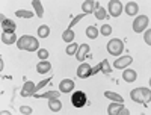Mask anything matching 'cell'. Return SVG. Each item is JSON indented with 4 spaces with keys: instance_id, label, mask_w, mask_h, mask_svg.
<instances>
[{
    "instance_id": "cell-1",
    "label": "cell",
    "mask_w": 151,
    "mask_h": 115,
    "mask_svg": "<svg viewBox=\"0 0 151 115\" xmlns=\"http://www.w3.org/2000/svg\"><path fill=\"white\" fill-rule=\"evenodd\" d=\"M17 47L20 50H27V52H35V50H40V43L35 36H29L24 35L21 38H18L17 41Z\"/></svg>"
},
{
    "instance_id": "cell-2",
    "label": "cell",
    "mask_w": 151,
    "mask_h": 115,
    "mask_svg": "<svg viewBox=\"0 0 151 115\" xmlns=\"http://www.w3.org/2000/svg\"><path fill=\"white\" fill-rule=\"evenodd\" d=\"M130 97L133 101H137V103H150L151 89L150 88H136L130 93Z\"/></svg>"
},
{
    "instance_id": "cell-3",
    "label": "cell",
    "mask_w": 151,
    "mask_h": 115,
    "mask_svg": "<svg viewBox=\"0 0 151 115\" xmlns=\"http://www.w3.org/2000/svg\"><path fill=\"white\" fill-rule=\"evenodd\" d=\"M124 50V43L118 38H113L107 43V52L112 55V56H119Z\"/></svg>"
},
{
    "instance_id": "cell-4",
    "label": "cell",
    "mask_w": 151,
    "mask_h": 115,
    "mask_svg": "<svg viewBox=\"0 0 151 115\" xmlns=\"http://www.w3.org/2000/svg\"><path fill=\"white\" fill-rule=\"evenodd\" d=\"M147 27H150V18L147 15L136 17V20L133 21V30L136 33H139V32H144Z\"/></svg>"
},
{
    "instance_id": "cell-5",
    "label": "cell",
    "mask_w": 151,
    "mask_h": 115,
    "mask_svg": "<svg viewBox=\"0 0 151 115\" xmlns=\"http://www.w3.org/2000/svg\"><path fill=\"white\" fill-rule=\"evenodd\" d=\"M71 103H73L74 108H83L88 103V97L83 91H76L71 95Z\"/></svg>"
},
{
    "instance_id": "cell-6",
    "label": "cell",
    "mask_w": 151,
    "mask_h": 115,
    "mask_svg": "<svg viewBox=\"0 0 151 115\" xmlns=\"http://www.w3.org/2000/svg\"><path fill=\"white\" fill-rule=\"evenodd\" d=\"M107 114L109 115H129V109L124 108L122 103H118V101H115V103H112L109 108H107Z\"/></svg>"
},
{
    "instance_id": "cell-7",
    "label": "cell",
    "mask_w": 151,
    "mask_h": 115,
    "mask_svg": "<svg viewBox=\"0 0 151 115\" xmlns=\"http://www.w3.org/2000/svg\"><path fill=\"white\" fill-rule=\"evenodd\" d=\"M109 12L112 17H119L122 12V5L118 0H110L109 2Z\"/></svg>"
},
{
    "instance_id": "cell-8",
    "label": "cell",
    "mask_w": 151,
    "mask_h": 115,
    "mask_svg": "<svg viewBox=\"0 0 151 115\" xmlns=\"http://www.w3.org/2000/svg\"><path fill=\"white\" fill-rule=\"evenodd\" d=\"M132 62H133V58H132V56H122V58H118L115 62H113V67L124 70L125 67H129Z\"/></svg>"
},
{
    "instance_id": "cell-9",
    "label": "cell",
    "mask_w": 151,
    "mask_h": 115,
    "mask_svg": "<svg viewBox=\"0 0 151 115\" xmlns=\"http://www.w3.org/2000/svg\"><path fill=\"white\" fill-rule=\"evenodd\" d=\"M35 83L30 82V80H26V83H24V86L21 88V95L23 97H29V95H33L35 94Z\"/></svg>"
},
{
    "instance_id": "cell-10",
    "label": "cell",
    "mask_w": 151,
    "mask_h": 115,
    "mask_svg": "<svg viewBox=\"0 0 151 115\" xmlns=\"http://www.w3.org/2000/svg\"><path fill=\"white\" fill-rule=\"evenodd\" d=\"M73 89H74V82H73L71 79H64V80L59 83V91L64 93V94L71 93Z\"/></svg>"
},
{
    "instance_id": "cell-11",
    "label": "cell",
    "mask_w": 151,
    "mask_h": 115,
    "mask_svg": "<svg viewBox=\"0 0 151 115\" xmlns=\"http://www.w3.org/2000/svg\"><path fill=\"white\" fill-rule=\"evenodd\" d=\"M91 65L89 64H82V65L77 68V76L80 79H86V77H89L91 76Z\"/></svg>"
},
{
    "instance_id": "cell-12",
    "label": "cell",
    "mask_w": 151,
    "mask_h": 115,
    "mask_svg": "<svg viewBox=\"0 0 151 115\" xmlns=\"http://www.w3.org/2000/svg\"><path fill=\"white\" fill-rule=\"evenodd\" d=\"M2 41H3V44L11 46V44H15L18 40L15 36V32H3L2 33Z\"/></svg>"
},
{
    "instance_id": "cell-13",
    "label": "cell",
    "mask_w": 151,
    "mask_h": 115,
    "mask_svg": "<svg viewBox=\"0 0 151 115\" xmlns=\"http://www.w3.org/2000/svg\"><path fill=\"white\" fill-rule=\"evenodd\" d=\"M2 27H3V32H15L17 24H15L14 21L5 18V17L2 15Z\"/></svg>"
},
{
    "instance_id": "cell-14",
    "label": "cell",
    "mask_w": 151,
    "mask_h": 115,
    "mask_svg": "<svg viewBox=\"0 0 151 115\" xmlns=\"http://www.w3.org/2000/svg\"><path fill=\"white\" fill-rule=\"evenodd\" d=\"M136 77H137V74H136L134 70H125V68H124V71H122V79H124V82L132 83V82L136 80Z\"/></svg>"
},
{
    "instance_id": "cell-15",
    "label": "cell",
    "mask_w": 151,
    "mask_h": 115,
    "mask_svg": "<svg viewBox=\"0 0 151 115\" xmlns=\"http://www.w3.org/2000/svg\"><path fill=\"white\" fill-rule=\"evenodd\" d=\"M86 55H89V46L88 44H82L77 50V53H76V59L79 61H83L86 58Z\"/></svg>"
},
{
    "instance_id": "cell-16",
    "label": "cell",
    "mask_w": 151,
    "mask_h": 115,
    "mask_svg": "<svg viewBox=\"0 0 151 115\" xmlns=\"http://www.w3.org/2000/svg\"><path fill=\"white\" fill-rule=\"evenodd\" d=\"M50 70H52V64H50L48 61H41V62H38V65H36V71L38 73H48Z\"/></svg>"
},
{
    "instance_id": "cell-17",
    "label": "cell",
    "mask_w": 151,
    "mask_h": 115,
    "mask_svg": "<svg viewBox=\"0 0 151 115\" xmlns=\"http://www.w3.org/2000/svg\"><path fill=\"white\" fill-rule=\"evenodd\" d=\"M125 14L127 15H136L137 14V11H139V6H137L136 2H129L127 5H125Z\"/></svg>"
},
{
    "instance_id": "cell-18",
    "label": "cell",
    "mask_w": 151,
    "mask_h": 115,
    "mask_svg": "<svg viewBox=\"0 0 151 115\" xmlns=\"http://www.w3.org/2000/svg\"><path fill=\"white\" fill-rule=\"evenodd\" d=\"M94 15H95L97 20H104V18H106V9L101 8L100 5H95V8H94Z\"/></svg>"
},
{
    "instance_id": "cell-19",
    "label": "cell",
    "mask_w": 151,
    "mask_h": 115,
    "mask_svg": "<svg viewBox=\"0 0 151 115\" xmlns=\"http://www.w3.org/2000/svg\"><path fill=\"white\" fill-rule=\"evenodd\" d=\"M94 8H95V3L91 2V0H88V2H83L82 3V11H83V14H91V12H94Z\"/></svg>"
},
{
    "instance_id": "cell-20",
    "label": "cell",
    "mask_w": 151,
    "mask_h": 115,
    "mask_svg": "<svg viewBox=\"0 0 151 115\" xmlns=\"http://www.w3.org/2000/svg\"><path fill=\"white\" fill-rule=\"evenodd\" d=\"M60 94L58 93V91H48V93H45V94H33V97L35 98H58Z\"/></svg>"
},
{
    "instance_id": "cell-21",
    "label": "cell",
    "mask_w": 151,
    "mask_h": 115,
    "mask_svg": "<svg viewBox=\"0 0 151 115\" xmlns=\"http://www.w3.org/2000/svg\"><path fill=\"white\" fill-rule=\"evenodd\" d=\"M48 108H50V111L58 112V111H60L62 103H60V101H59L58 98H50V100H48Z\"/></svg>"
},
{
    "instance_id": "cell-22",
    "label": "cell",
    "mask_w": 151,
    "mask_h": 115,
    "mask_svg": "<svg viewBox=\"0 0 151 115\" xmlns=\"http://www.w3.org/2000/svg\"><path fill=\"white\" fill-rule=\"evenodd\" d=\"M104 95H106L109 100H112V101H118V103H124V98H122L119 94H116V93L106 91V93H104Z\"/></svg>"
},
{
    "instance_id": "cell-23",
    "label": "cell",
    "mask_w": 151,
    "mask_h": 115,
    "mask_svg": "<svg viewBox=\"0 0 151 115\" xmlns=\"http://www.w3.org/2000/svg\"><path fill=\"white\" fill-rule=\"evenodd\" d=\"M32 5H33V8H35V11H36V15L40 17V18H42V15H44V9H42L41 2H40V0H33Z\"/></svg>"
},
{
    "instance_id": "cell-24",
    "label": "cell",
    "mask_w": 151,
    "mask_h": 115,
    "mask_svg": "<svg viewBox=\"0 0 151 115\" xmlns=\"http://www.w3.org/2000/svg\"><path fill=\"white\" fill-rule=\"evenodd\" d=\"M74 36H76V35H74V32H73L71 29H67L64 33H62V40H64L65 43H70V44H71V43H73V40H74Z\"/></svg>"
},
{
    "instance_id": "cell-25",
    "label": "cell",
    "mask_w": 151,
    "mask_h": 115,
    "mask_svg": "<svg viewBox=\"0 0 151 115\" xmlns=\"http://www.w3.org/2000/svg\"><path fill=\"white\" fill-rule=\"evenodd\" d=\"M86 35H88V38H91V40H95V38L98 36V29L95 26L86 27Z\"/></svg>"
},
{
    "instance_id": "cell-26",
    "label": "cell",
    "mask_w": 151,
    "mask_h": 115,
    "mask_svg": "<svg viewBox=\"0 0 151 115\" xmlns=\"http://www.w3.org/2000/svg\"><path fill=\"white\" fill-rule=\"evenodd\" d=\"M50 33V27L45 26V24H42V26L38 27V35H40V38H47Z\"/></svg>"
},
{
    "instance_id": "cell-27",
    "label": "cell",
    "mask_w": 151,
    "mask_h": 115,
    "mask_svg": "<svg viewBox=\"0 0 151 115\" xmlns=\"http://www.w3.org/2000/svg\"><path fill=\"white\" fill-rule=\"evenodd\" d=\"M77 50H79V46H77V44H74V43H71V44L65 48V52H67V55L73 56V55L77 53Z\"/></svg>"
},
{
    "instance_id": "cell-28",
    "label": "cell",
    "mask_w": 151,
    "mask_h": 115,
    "mask_svg": "<svg viewBox=\"0 0 151 115\" xmlns=\"http://www.w3.org/2000/svg\"><path fill=\"white\" fill-rule=\"evenodd\" d=\"M100 64H101V71H103L104 74H110L112 68H110V65H109V61H107V59H104V61H101Z\"/></svg>"
},
{
    "instance_id": "cell-29",
    "label": "cell",
    "mask_w": 151,
    "mask_h": 115,
    "mask_svg": "<svg viewBox=\"0 0 151 115\" xmlns=\"http://www.w3.org/2000/svg\"><path fill=\"white\" fill-rule=\"evenodd\" d=\"M100 33L104 35V36H109L112 33V26H110V24H103L101 29H100Z\"/></svg>"
},
{
    "instance_id": "cell-30",
    "label": "cell",
    "mask_w": 151,
    "mask_h": 115,
    "mask_svg": "<svg viewBox=\"0 0 151 115\" xmlns=\"http://www.w3.org/2000/svg\"><path fill=\"white\" fill-rule=\"evenodd\" d=\"M15 15L17 17H21V18H30V17H33V14H32L30 11H17Z\"/></svg>"
},
{
    "instance_id": "cell-31",
    "label": "cell",
    "mask_w": 151,
    "mask_h": 115,
    "mask_svg": "<svg viewBox=\"0 0 151 115\" xmlns=\"http://www.w3.org/2000/svg\"><path fill=\"white\" fill-rule=\"evenodd\" d=\"M38 58H41L42 61L47 59L48 58V52H47L45 48H40V50H38Z\"/></svg>"
},
{
    "instance_id": "cell-32",
    "label": "cell",
    "mask_w": 151,
    "mask_h": 115,
    "mask_svg": "<svg viewBox=\"0 0 151 115\" xmlns=\"http://www.w3.org/2000/svg\"><path fill=\"white\" fill-rule=\"evenodd\" d=\"M144 40H145V43L148 44V46H151V29L148 27V30L144 33Z\"/></svg>"
},
{
    "instance_id": "cell-33",
    "label": "cell",
    "mask_w": 151,
    "mask_h": 115,
    "mask_svg": "<svg viewBox=\"0 0 151 115\" xmlns=\"http://www.w3.org/2000/svg\"><path fill=\"white\" fill-rule=\"evenodd\" d=\"M83 17H85V14H80V15H77V17H76V18H73V21L70 23V26H68V29H71V27L74 26V24H76V23H79V21H80V20L83 18Z\"/></svg>"
},
{
    "instance_id": "cell-34",
    "label": "cell",
    "mask_w": 151,
    "mask_h": 115,
    "mask_svg": "<svg viewBox=\"0 0 151 115\" xmlns=\"http://www.w3.org/2000/svg\"><path fill=\"white\" fill-rule=\"evenodd\" d=\"M48 82H52V79H45V80H42V82H40V83H38L36 86H35V93L36 91H40V88H42V86H45Z\"/></svg>"
},
{
    "instance_id": "cell-35",
    "label": "cell",
    "mask_w": 151,
    "mask_h": 115,
    "mask_svg": "<svg viewBox=\"0 0 151 115\" xmlns=\"http://www.w3.org/2000/svg\"><path fill=\"white\" fill-rule=\"evenodd\" d=\"M20 112L30 115V114H32V108H30V106H21V108H20Z\"/></svg>"
},
{
    "instance_id": "cell-36",
    "label": "cell",
    "mask_w": 151,
    "mask_h": 115,
    "mask_svg": "<svg viewBox=\"0 0 151 115\" xmlns=\"http://www.w3.org/2000/svg\"><path fill=\"white\" fill-rule=\"evenodd\" d=\"M98 71H101V64H98V65H95L94 68H91V76L95 74V73H98Z\"/></svg>"
}]
</instances>
